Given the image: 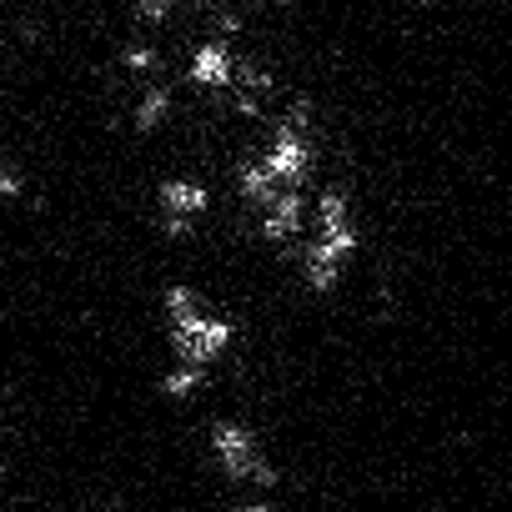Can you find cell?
Here are the masks:
<instances>
[{"instance_id": "6da1fadb", "label": "cell", "mask_w": 512, "mask_h": 512, "mask_svg": "<svg viewBox=\"0 0 512 512\" xmlns=\"http://www.w3.org/2000/svg\"><path fill=\"white\" fill-rule=\"evenodd\" d=\"M262 161H267V171H272L287 191H297V186L312 176V161H317V136H312V131H302L297 121H287V116L277 111V116L267 121Z\"/></svg>"}, {"instance_id": "7a4b0ae2", "label": "cell", "mask_w": 512, "mask_h": 512, "mask_svg": "<svg viewBox=\"0 0 512 512\" xmlns=\"http://www.w3.org/2000/svg\"><path fill=\"white\" fill-rule=\"evenodd\" d=\"M166 342H171L176 362L206 367V362H216L236 342V317H226V312H196V317L166 322Z\"/></svg>"}, {"instance_id": "3957f363", "label": "cell", "mask_w": 512, "mask_h": 512, "mask_svg": "<svg viewBox=\"0 0 512 512\" xmlns=\"http://www.w3.org/2000/svg\"><path fill=\"white\" fill-rule=\"evenodd\" d=\"M206 447L226 482H251L256 462H262V442H256V427L246 417H216L206 427Z\"/></svg>"}, {"instance_id": "277c9868", "label": "cell", "mask_w": 512, "mask_h": 512, "mask_svg": "<svg viewBox=\"0 0 512 512\" xmlns=\"http://www.w3.org/2000/svg\"><path fill=\"white\" fill-rule=\"evenodd\" d=\"M231 76H236V51H231L221 36L191 41V51H186V81H191L196 91H226Z\"/></svg>"}, {"instance_id": "5b68a950", "label": "cell", "mask_w": 512, "mask_h": 512, "mask_svg": "<svg viewBox=\"0 0 512 512\" xmlns=\"http://www.w3.org/2000/svg\"><path fill=\"white\" fill-rule=\"evenodd\" d=\"M156 201H161V216L201 221L206 206H211V186H206L201 176H161V181H156Z\"/></svg>"}, {"instance_id": "8992f818", "label": "cell", "mask_w": 512, "mask_h": 512, "mask_svg": "<svg viewBox=\"0 0 512 512\" xmlns=\"http://www.w3.org/2000/svg\"><path fill=\"white\" fill-rule=\"evenodd\" d=\"M302 206H307L302 191H282L272 206H262V216H256V236L267 246H287L302 231Z\"/></svg>"}, {"instance_id": "52a82bcc", "label": "cell", "mask_w": 512, "mask_h": 512, "mask_svg": "<svg viewBox=\"0 0 512 512\" xmlns=\"http://www.w3.org/2000/svg\"><path fill=\"white\" fill-rule=\"evenodd\" d=\"M231 181H236V191H241V201H251V206H272L287 186L267 171V161H262V151H241V161H236V171H231Z\"/></svg>"}, {"instance_id": "ba28073f", "label": "cell", "mask_w": 512, "mask_h": 512, "mask_svg": "<svg viewBox=\"0 0 512 512\" xmlns=\"http://www.w3.org/2000/svg\"><path fill=\"white\" fill-rule=\"evenodd\" d=\"M166 116H171V81H161V76L141 81L136 106H131V126H136L141 136H151V131H156Z\"/></svg>"}, {"instance_id": "9c48e42d", "label": "cell", "mask_w": 512, "mask_h": 512, "mask_svg": "<svg viewBox=\"0 0 512 512\" xmlns=\"http://www.w3.org/2000/svg\"><path fill=\"white\" fill-rule=\"evenodd\" d=\"M201 387H206V367L171 362V367H161V372H156V392H161L166 402H186V397H196Z\"/></svg>"}, {"instance_id": "30bf717a", "label": "cell", "mask_w": 512, "mask_h": 512, "mask_svg": "<svg viewBox=\"0 0 512 512\" xmlns=\"http://www.w3.org/2000/svg\"><path fill=\"white\" fill-rule=\"evenodd\" d=\"M121 66L126 71H156L161 76V46L151 36H126L121 41Z\"/></svg>"}, {"instance_id": "8fae6325", "label": "cell", "mask_w": 512, "mask_h": 512, "mask_svg": "<svg viewBox=\"0 0 512 512\" xmlns=\"http://www.w3.org/2000/svg\"><path fill=\"white\" fill-rule=\"evenodd\" d=\"M236 512H282V507H272L262 497H246V502H236Z\"/></svg>"}]
</instances>
